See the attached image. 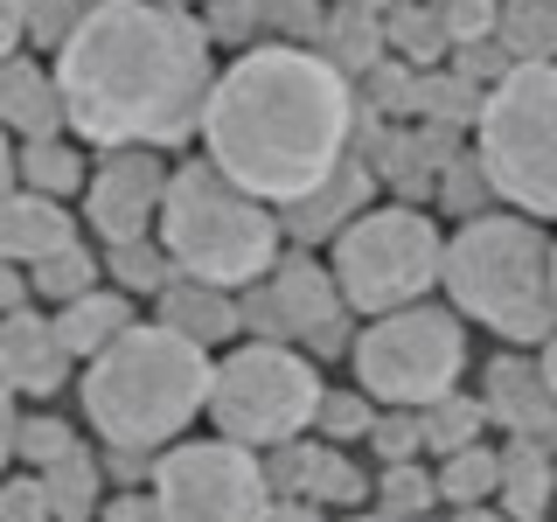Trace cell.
<instances>
[{
	"label": "cell",
	"mask_w": 557,
	"mask_h": 522,
	"mask_svg": "<svg viewBox=\"0 0 557 522\" xmlns=\"http://www.w3.org/2000/svg\"><path fill=\"white\" fill-rule=\"evenodd\" d=\"M209 77V28L174 0H91L57 42L63 126L91 147H182L196 139Z\"/></svg>",
	"instance_id": "cell-1"
},
{
	"label": "cell",
	"mask_w": 557,
	"mask_h": 522,
	"mask_svg": "<svg viewBox=\"0 0 557 522\" xmlns=\"http://www.w3.org/2000/svg\"><path fill=\"white\" fill-rule=\"evenodd\" d=\"M356 84L335 57L307 42H258L209 77L202 98V161L231 174L258 202H293L321 182L356 139Z\"/></svg>",
	"instance_id": "cell-2"
},
{
	"label": "cell",
	"mask_w": 557,
	"mask_h": 522,
	"mask_svg": "<svg viewBox=\"0 0 557 522\" xmlns=\"http://www.w3.org/2000/svg\"><path fill=\"white\" fill-rule=\"evenodd\" d=\"M440 286L460 321H481L509 348H544L557 327V251L536 216H460V231L440 244Z\"/></svg>",
	"instance_id": "cell-3"
},
{
	"label": "cell",
	"mask_w": 557,
	"mask_h": 522,
	"mask_svg": "<svg viewBox=\"0 0 557 522\" xmlns=\"http://www.w3.org/2000/svg\"><path fill=\"white\" fill-rule=\"evenodd\" d=\"M84 418L98 425L104 446L161 452L196 425L209 397V348H196L174 327H119L98 356H84Z\"/></svg>",
	"instance_id": "cell-4"
},
{
	"label": "cell",
	"mask_w": 557,
	"mask_h": 522,
	"mask_svg": "<svg viewBox=\"0 0 557 522\" xmlns=\"http://www.w3.org/2000/svg\"><path fill=\"white\" fill-rule=\"evenodd\" d=\"M153 244L168 251V265L182 278L237 293L278 258V209L244 196L231 174H216L209 161H182L168 167L161 209H153Z\"/></svg>",
	"instance_id": "cell-5"
},
{
	"label": "cell",
	"mask_w": 557,
	"mask_h": 522,
	"mask_svg": "<svg viewBox=\"0 0 557 522\" xmlns=\"http://www.w3.org/2000/svg\"><path fill=\"white\" fill-rule=\"evenodd\" d=\"M474 167L487 196H502L516 216L550 223L557 209V70L550 63H509L481 91Z\"/></svg>",
	"instance_id": "cell-6"
},
{
	"label": "cell",
	"mask_w": 557,
	"mask_h": 522,
	"mask_svg": "<svg viewBox=\"0 0 557 522\" xmlns=\"http://www.w3.org/2000/svg\"><path fill=\"white\" fill-rule=\"evenodd\" d=\"M348 356H356V383L362 397L383 411H418L432 397L460 390L467 370V321L453 307L411 300L391 313H370V327L348 335Z\"/></svg>",
	"instance_id": "cell-7"
},
{
	"label": "cell",
	"mask_w": 557,
	"mask_h": 522,
	"mask_svg": "<svg viewBox=\"0 0 557 522\" xmlns=\"http://www.w3.org/2000/svg\"><path fill=\"white\" fill-rule=\"evenodd\" d=\"M335 293L348 313H391L411 307L440 286V223L411 202H383V209H356L335 237Z\"/></svg>",
	"instance_id": "cell-8"
},
{
	"label": "cell",
	"mask_w": 557,
	"mask_h": 522,
	"mask_svg": "<svg viewBox=\"0 0 557 522\" xmlns=\"http://www.w3.org/2000/svg\"><path fill=\"white\" fill-rule=\"evenodd\" d=\"M321 405V370L286 341H244L223 362H209L202 411L216 418V439L237 446H278L300 439Z\"/></svg>",
	"instance_id": "cell-9"
},
{
	"label": "cell",
	"mask_w": 557,
	"mask_h": 522,
	"mask_svg": "<svg viewBox=\"0 0 557 522\" xmlns=\"http://www.w3.org/2000/svg\"><path fill=\"white\" fill-rule=\"evenodd\" d=\"M147 467V501L161 522H265L272 509L258 452L237 439H182L161 446Z\"/></svg>",
	"instance_id": "cell-10"
},
{
	"label": "cell",
	"mask_w": 557,
	"mask_h": 522,
	"mask_svg": "<svg viewBox=\"0 0 557 522\" xmlns=\"http://www.w3.org/2000/svg\"><path fill=\"white\" fill-rule=\"evenodd\" d=\"M237 327L258 341H286V335H313V327L342 321V293H335V272L321 265V258L293 251V258H272L265 272L251 278V286H237Z\"/></svg>",
	"instance_id": "cell-11"
},
{
	"label": "cell",
	"mask_w": 557,
	"mask_h": 522,
	"mask_svg": "<svg viewBox=\"0 0 557 522\" xmlns=\"http://www.w3.org/2000/svg\"><path fill=\"white\" fill-rule=\"evenodd\" d=\"M168 188V153L153 147H104L98 167H84V223L104 244H126V237H153V209H161Z\"/></svg>",
	"instance_id": "cell-12"
},
{
	"label": "cell",
	"mask_w": 557,
	"mask_h": 522,
	"mask_svg": "<svg viewBox=\"0 0 557 522\" xmlns=\"http://www.w3.org/2000/svg\"><path fill=\"white\" fill-rule=\"evenodd\" d=\"M550 362L530 348H509L481 370V418L502 425L509 439H550L557 432V390H550Z\"/></svg>",
	"instance_id": "cell-13"
},
{
	"label": "cell",
	"mask_w": 557,
	"mask_h": 522,
	"mask_svg": "<svg viewBox=\"0 0 557 522\" xmlns=\"http://www.w3.org/2000/svg\"><path fill=\"white\" fill-rule=\"evenodd\" d=\"M376 196V174L370 161H356V153H342L335 167L321 174V182L307 188V196H293V202H278V237H293L300 251H313V244H327L342 231L356 209H370Z\"/></svg>",
	"instance_id": "cell-14"
},
{
	"label": "cell",
	"mask_w": 557,
	"mask_h": 522,
	"mask_svg": "<svg viewBox=\"0 0 557 522\" xmlns=\"http://www.w3.org/2000/svg\"><path fill=\"white\" fill-rule=\"evenodd\" d=\"M0 370H8V383H14V390H28V397H49L63 383V370H70V356H63L57 327H49V313H35L28 300L0 313Z\"/></svg>",
	"instance_id": "cell-15"
},
{
	"label": "cell",
	"mask_w": 557,
	"mask_h": 522,
	"mask_svg": "<svg viewBox=\"0 0 557 522\" xmlns=\"http://www.w3.org/2000/svg\"><path fill=\"white\" fill-rule=\"evenodd\" d=\"M63 126V104H57V77H49L35 57H0V133L14 139H49Z\"/></svg>",
	"instance_id": "cell-16"
},
{
	"label": "cell",
	"mask_w": 557,
	"mask_h": 522,
	"mask_svg": "<svg viewBox=\"0 0 557 522\" xmlns=\"http://www.w3.org/2000/svg\"><path fill=\"white\" fill-rule=\"evenodd\" d=\"M70 237H77V223L63 216V202L28 196V188L0 196V265H35V258H49Z\"/></svg>",
	"instance_id": "cell-17"
},
{
	"label": "cell",
	"mask_w": 557,
	"mask_h": 522,
	"mask_svg": "<svg viewBox=\"0 0 557 522\" xmlns=\"http://www.w3.org/2000/svg\"><path fill=\"white\" fill-rule=\"evenodd\" d=\"M153 300H161V327L188 335L196 348H216V341L244 335V327H237V293H223V286H202V278H182V272H174Z\"/></svg>",
	"instance_id": "cell-18"
},
{
	"label": "cell",
	"mask_w": 557,
	"mask_h": 522,
	"mask_svg": "<svg viewBox=\"0 0 557 522\" xmlns=\"http://www.w3.org/2000/svg\"><path fill=\"white\" fill-rule=\"evenodd\" d=\"M495 495L509 522H544L550 515V439H509L495 452Z\"/></svg>",
	"instance_id": "cell-19"
},
{
	"label": "cell",
	"mask_w": 557,
	"mask_h": 522,
	"mask_svg": "<svg viewBox=\"0 0 557 522\" xmlns=\"http://www.w3.org/2000/svg\"><path fill=\"white\" fill-rule=\"evenodd\" d=\"M49 327H57L63 356L84 362V356H98L119 327H133V300L119 286H91V293H77V300H63L57 313H49Z\"/></svg>",
	"instance_id": "cell-20"
},
{
	"label": "cell",
	"mask_w": 557,
	"mask_h": 522,
	"mask_svg": "<svg viewBox=\"0 0 557 522\" xmlns=\"http://www.w3.org/2000/svg\"><path fill=\"white\" fill-rule=\"evenodd\" d=\"M84 153L70 147V139H22L14 147V188H28V196H49V202H63V196H77L84 188Z\"/></svg>",
	"instance_id": "cell-21"
},
{
	"label": "cell",
	"mask_w": 557,
	"mask_h": 522,
	"mask_svg": "<svg viewBox=\"0 0 557 522\" xmlns=\"http://www.w3.org/2000/svg\"><path fill=\"white\" fill-rule=\"evenodd\" d=\"M495 42H502L509 63H550L557 0H495Z\"/></svg>",
	"instance_id": "cell-22"
},
{
	"label": "cell",
	"mask_w": 557,
	"mask_h": 522,
	"mask_svg": "<svg viewBox=\"0 0 557 522\" xmlns=\"http://www.w3.org/2000/svg\"><path fill=\"white\" fill-rule=\"evenodd\" d=\"M300 495L313 501V509H356V501H370V481H362V467L348 460L342 446H307Z\"/></svg>",
	"instance_id": "cell-23"
},
{
	"label": "cell",
	"mask_w": 557,
	"mask_h": 522,
	"mask_svg": "<svg viewBox=\"0 0 557 522\" xmlns=\"http://www.w3.org/2000/svg\"><path fill=\"white\" fill-rule=\"evenodd\" d=\"M22 278H28V293H35V300L63 307V300H77V293H91V286H98V258L84 251L77 237H70V244H57L49 258H35V265H28Z\"/></svg>",
	"instance_id": "cell-24"
},
{
	"label": "cell",
	"mask_w": 557,
	"mask_h": 522,
	"mask_svg": "<svg viewBox=\"0 0 557 522\" xmlns=\"http://www.w3.org/2000/svg\"><path fill=\"white\" fill-rule=\"evenodd\" d=\"M42 487H49V522H91L98 509V460L91 452H63L57 467H42Z\"/></svg>",
	"instance_id": "cell-25"
},
{
	"label": "cell",
	"mask_w": 557,
	"mask_h": 522,
	"mask_svg": "<svg viewBox=\"0 0 557 522\" xmlns=\"http://www.w3.org/2000/svg\"><path fill=\"white\" fill-rule=\"evenodd\" d=\"M432 495L467 509V501H495V446H460V452H440V474H432Z\"/></svg>",
	"instance_id": "cell-26"
},
{
	"label": "cell",
	"mask_w": 557,
	"mask_h": 522,
	"mask_svg": "<svg viewBox=\"0 0 557 522\" xmlns=\"http://www.w3.org/2000/svg\"><path fill=\"white\" fill-rule=\"evenodd\" d=\"M104 272H112V286L126 293V300H147V293H161L174 265H168V251L153 237H126V244H104Z\"/></svg>",
	"instance_id": "cell-27"
},
{
	"label": "cell",
	"mask_w": 557,
	"mask_h": 522,
	"mask_svg": "<svg viewBox=\"0 0 557 522\" xmlns=\"http://www.w3.org/2000/svg\"><path fill=\"white\" fill-rule=\"evenodd\" d=\"M481 397H460V390H446V397H432V405H418V439H425L432 452H460V446H474L481 439Z\"/></svg>",
	"instance_id": "cell-28"
},
{
	"label": "cell",
	"mask_w": 557,
	"mask_h": 522,
	"mask_svg": "<svg viewBox=\"0 0 557 522\" xmlns=\"http://www.w3.org/2000/svg\"><path fill=\"white\" fill-rule=\"evenodd\" d=\"M383 42L397 49V57L411 63H432L446 57V35H440V14H432V0H397V8H383Z\"/></svg>",
	"instance_id": "cell-29"
},
{
	"label": "cell",
	"mask_w": 557,
	"mask_h": 522,
	"mask_svg": "<svg viewBox=\"0 0 557 522\" xmlns=\"http://www.w3.org/2000/svg\"><path fill=\"white\" fill-rule=\"evenodd\" d=\"M432 501H440V495H432V474L418 460H391V467H383V481H376V509L383 515H405L411 522V515H425Z\"/></svg>",
	"instance_id": "cell-30"
},
{
	"label": "cell",
	"mask_w": 557,
	"mask_h": 522,
	"mask_svg": "<svg viewBox=\"0 0 557 522\" xmlns=\"http://www.w3.org/2000/svg\"><path fill=\"white\" fill-rule=\"evenodd\" d=\"M63 452H77V432H70L63 418H14V460L57 467Z\"/></svg>",
	"instance_id": "cell-31"
},
{
	"label": "cell",
	"mask_w": 557,
	"mask_h": 522,
	"mask_svg": "<svg viewBox=\"0 0 557 522\" xmlns=\"http://www.w3.org/2000/svg\"><path fill=\"white\" fill-rule=\"evenodd\" d=\"M362 439L376 446V460H418L425 439H418V411H370V425H362Z\"/></svg>",
	"instance_id": "cell-32"
},
{
	"label": "cell",
	"mask_w": 557,
	"mask_h": 522,
	"mask_svg": "<svg viewBox=\"0 0 557 522\" xmlns=\"http://www.w3.org/2000/svg\"><path fill=\"white\" fill-rule=\"evenodd\" d=\"M370 397H362V390H335V397H327L321 390V405H313V425H321L327 432V446H342V439H362V425H370Z\"/></svg>",
	"instance_id": "cell-33"
},
{
	"label": "cell",
	"mask_w": 557,
	"mask_h": 522,
	"mask_svg": "<svg viewBox=\"0 0 557 522\" xmlns=\"http://www.w3.org/2000/svg\"><path fill=\"white\" fill-rule=\"evenodd\" d=\"M432 14H440L446 42H481V35H495V0H432Z\"/></svg>",
	"instance_id": "cell-34"
},
{
	"label": "cell",
	"mask_w": 557,
	"mask_h": 522,
	"mask_svg": "<svg viewBox=\"0 0 557 522\" xmlns=\"http://www.w3.org/2000/svg\"><path fill=\"white\" fill-rule=\"evenodd\" d=\"M91 8V0H28V42L57 49L70 28H77V14Z\"/></svg>",
	"instance_id": "cell-35"
},
{
	"label": "cell",
	"mask_w": 557,
	"mask_h": 522,
	"mask_svg": "<svg viewBox=\"0 0 557 522\" xmlns=\"http://www.w3.org/2000/svg\"><path fill=\"white\" fill-rule=\"evenodd\" d=\"M258 22L286 28L278 42H300V35H313V28L327 22V8H321V0H258Z\"/></svg>",
	"instance_id": "cell-36"
},
{
	"label": "cell",
	"mask_w": 557,
	"mask_h": 522,
	"mask_svg": "<svg viewBox=\"0 0 557 522\" xmlns=\"http://www.w3.org/2000/svg\"><path fill=\"white\" fill-rule=\"evenodd\" d=\"M0 522H49V487L42 481H0Z\"/></svg>",
	"instance_id": "cell-37"
},
{
	"label": "cell",
	"mask_w": 557,
	"mask_h": 522,
	"mask_svg": "<svg viewBox=\"0 0 557 522\" xmlns=\"http://www.w3.org/2000/svg\"><path fill=\"white\" fill-rule=\"evenodd\" d=\"M440 196L460 209V216H481V196H487V182H481V167L474 161H446L440 174Z\"/></svg>",
	"instance_id": "cell-38"
},
{
	"label": "cell",
	"mask_w": 557,
	"mask_h": 522,
	"mask_svg": "<svg viewBox=\"0 0 557 522\" xmlns=\"http://www.w3.org/2000/svg\"><path fill=\"white\" fill-rule=\"evenodd\" d=\"M91 522H161V515H153V501L139 495V487H119V495L104 501V509H98Z\"/></svg>",
	"instance_id": "cell-39"
},
{
	"label": "cell",
	"mask_w": 557,
	"mask_h": 522,
	"mask_svg": "<svg viewBox=\"0 0 557 522\" xmlns=\"http://www.w3.org/2000/svg\"><path fill=\"white\" fill-rule=\"evenodd\" d=\"M258 22V0H216V8H209V28L216 35H244Z\"/></svg>",
	"instance_id": "cell-40"
},
{
	"label": "cell",
	"mask_w": 557,
	"mask_h": 522,
	"mask_svg": "<svg viewBox=\"0 0 557 522\" xmlns=\"http://www.w3.org/2000/svg\"><path fill=\"white\" fill-rule=\"evenodd\" d=\"M28 42V0H0V57Z\"/></svg>",
	"instance_id": "cell-41"
},
{
	"label": "cell",
	"mask_w": 557,
	"mask_h": 522,
	"mask_svg": "<svg viewBox=\"0 0 557 522\" xmlns=\"http://www.w3.org/2000/svg\"><path fill=\"white\" fill-rule=\"evenodd\" d=\"M265 522H327V509H313L307 495H272V509Z\"/></svg>",
	"instance_id": "cell-42"
},
{
	"label": "cell",
	"mask_w": 557,
	"mask_h": 522,
	"mask_svg": "<svg viewBox=\"0 0 557 522\" xmlns=\"http://www.w3.org/2000/svg\"><path fill=\"white\" fill-rule=\"evenodd\" d=\"M28 300V278H22V265H0V313L8 307H22Z\"/></svg>",
	"instance_id": "cell-43"
},
{
	"label": "cell",
	"mask_w": 557,
	"mask_h": 522,
	"mask_svg": "<svg viewBox=\"0 0 557 522\" xmlns=\"http://www.w3.org/2000/svg\"><path fill=\"white\" fill-rule=\"evenodd\" d=\"M453 522H509V515L487 509V501H467V509H453Z\"/></svg>",
	"instance_id": "cell-44"
},
{
	"label": "cell",
	"mask_w": 557,
	"mask_h": 522,
	"mask_svg": "<svg viewBox=\"0 0 557 522\" xmlns=\"http://www.w3.org/2000/svg\"><path fill=\"white\" fill-rule=\"evenodd\" d=\"M14 188V133H0V196Z\"/></svg>",
	"instance_id": "cell-45"
},
{
	"label": "cell",
	"mask_w": 557,
	"mask_h": 522,
	"mask_svg": "<svg viewBox=\"0 0 557 522\" xmlns=\"http://www.w3.org/2000/svg\"><path fill=\"white\" fill-rule=\"evenodd\" d=\"M8 460H14V411L0 405V467H8Z\"/></svg>",
	"instance_id": "cell-46"
},
{
	"label": "cell",
	"mask_w": 557,
	"mask_h": 522,
	"mask_svg": "<svg viewBox=\"0 0 557 522\" xmlns=\"http://www.w3.org/2000/svg\"><path fill=\"white\" fill-rule=\"evenodd\" d=\"M356 14H376V8H397V0H348Z\"/></svg>",
	"instance_id": "cell-47"
},
{
	"label": "cell",
	"mask_w": 557,
	"mask_h": 522,
	"mask_svg": "<svg viewBox=\"0 0 557 522\" xmlns=\"http://www.w3.org/2000/svg\"><path fill=\"white\" fill-rule=\"evenodd\" d=\"M356 522H405V515H356ZM411 522H425V515H411Z\"/></svg>",
	"instance_id": "cell-48"
},
{
	"label": "cell",
	"mask_w": 557,
	"mask_h": 522,
	"mask_svg": "<svg viewBox=\"0 0 557 522\" xmlns=\"http://www.w3.org/2000/svg\"><path fill=\"white\" fill-rule=\"evenodd\" d=\"M8 397H14V383H8V370H0V405H8Z\"/></svg>",
	"instance_id": "cell-49"
},
{
	"label": "cell",
	"mask_w": 557,
	"mask_h": 522,
	"mask_svg": "<svg viewBox=\"0 0 557 522\" xmlns=\"http://www.w3.org/2000/svg\"><path fill=\"white\" fill-rule=\"evenodd\" d=\"M174 8H182V0H174Z\"/></svg>",
	"instance_id": "cell-50"
}]
</instances>
